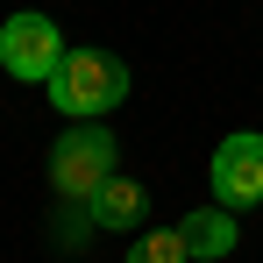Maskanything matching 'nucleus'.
<instances>
[{
	"mask_svg": "<svg viewBox=\"0 0 263 263\" xmlns=\"http://www.w3.org/2000/svg\"><path fill=\"white\" fill-rule=\"evenodd\" d=\"M43 86H50V100H57V114H71V121H100L107 107L128 100V64L107 57V50H64V64L50 71Z\"/></svg>",
	"mask_w": 263,
	"mask_h": 263,
	"instance_id": "obj_1",
	"label": "nucleus"
},
{
	"mask_svg": "<svg viewBox=\"0 0 263 263\" xmlns=\"http://www.w3.org/2000/svg\"><path fill=\"white\" fill-rule=\"evenodd\" d=\"M114 178V135L79 121L71 135H57V149H50V185H57V199H92L100 185Z\"/></svg>",
	"mask_w": 263,
	"mask_h": 263,
	"instance_id": "obj_2",
	"label": "nucleus"
},
{
	"mask_svg": "<svg viewBox=\"0 0 263 263\" xmlns=\"http://www.w3.org/2000/svg\"><path fill=\"white\" fill-rule=\"evenodd\" d=\"M0 64H7V79H50V71L64 64L57 22H50V14H14V22H0Z\"/></svg>",
	"mask_w": 263,
	"mask_h": 263,
	"instance_id": "obj_3",
	"label": "nucleus"
},
{
	"mask_svg": "<svg viewBox=\"0 0 263 263\" xmlns=\"http://www.w3.org/2000/svg\"><path fill=\"white\" fill-rule=\"evenodd\" d=\"M214 192H220V206H235V214L263 199V135L242 128V135H228L214 149Z\"/></svg>",
	"mask_w": 263,
	"mask_h": 263,
	"instance_id": "obj_4",
	"label": "nucleus"
},
{
	"mask_svg": "<svg viewBox=\"0 0 263 263\" xmlns=\"http://www.w3.org/2000/svg\"><path fill=\"white\" fill-rule=\"evenodd\" d=\"M178 235H185V249L192 256H228L235 249V206H199V214H185L178 220Z\"/></svg>",
	"mask_w": 263,
	"mask_h": 263,
	"instance_id": "obj_5",
	"label": "nucleus"
},
{
	"mask_svg": "<svg viewBox=\"0 0 263 263\" xmlns=\"http://www.w3.org/2000/svg\"><path fill=\"white\" fill-rule=\"evenodd\" d=\"M86 206H92V220H100V228H135V220H142V206H149V192H142L135 178L114 171V178L86 199Z\"/></svg>",
	"mask_w": 263,
	"mask_h": 263,
	"instance_id": "obj_6",
	"label": "nucleus"
},
{
	"mask_svg": "<svg viewBox=\"0 0 263 263\" xmlns=\"http://www.w3.org/2000/svg\"><path fill=\"white\" fill-rule=\"evenodd\" d=\"M128 263H192V249H185V235H142Z\"/></svg>",
	"mask_w": 263,
	"mask_h": 263,
	"instance_id": "obj_7",
	"label": "nucleus"
}]
</instances>
